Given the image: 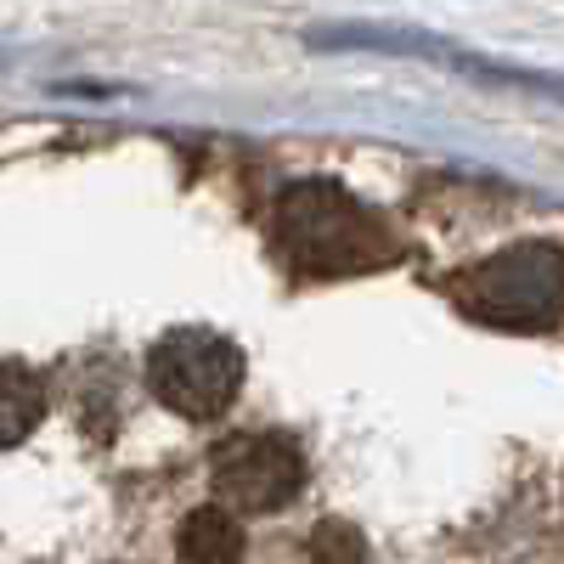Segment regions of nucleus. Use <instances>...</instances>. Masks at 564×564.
I'll use <instances>...</instances> for the list:
<instances>
[{"mask_svg":"<svg viewBox=\"0 0 564 564\" xmlns=\"http://www.w3.org/2000/svg\"><path fill=\"white\" fill-rule=\"evenodd\" d=\"M452 294L502 327H542L564 311V254L547 243L508 249L486 265H475L463 282H452Z\"/></svg>","mask_w":564,"mask_h":564,"instance_id":"nucleus-3","label":"nucleus"},{"mask_svg":"<svg viewBox=\"0 0 564 564\" xmlns=\"http://www.w3.org/2000/svg\"><path fill=\"white\" fill-rule=\"evenodd\" d=\"M215 491L238 508L271 513L282 502H294L305 486V452L289 435H231L209 457Z\"/></svg>","mask_w":564,"mask_h":564,"instance_id":"nucleus-4","label":"nucleus"},{"mask_svg":"<svg viewBox=\"0 0 564 564\" xmlns=\"http://www.w3.org/2000/svg\"><path fill=\"white\" fill-rule=\"evenodd\" d=\"M148 384L181 417H220L243 384V350L209 327H175L148 356Z\"/></svg>","mask_w":564,"mask_h":564,"instance_id":"nucleus-2","label":"nucleus"},{"mask_svg":"<svg viewBox=\"0 0 564 564\" xmlns=\"http://www.w3.org/2000/svg\"><path fill=\"white\" fill-rule=\"evenodd\" d=\"M186 564H243V531L226 508H193L175 536Z\"/></svg>","mask_w":564,"mask_h":564,"instance_id":"nucleus-5","label":"nucleus"},{"mask_svg":"<svg viewBox=\"0 0 564 564\" xmlns=\"http://www.w3.org/2000/svg\"><path fill=\"white\" fill-rule=\"evenodd\" d=\"M45 412V384L29 367L0 361V446H18Z\"/></svg>","mask_w":564,"mask_h":564,"instance_id":"nucleus-6","label":"nucleus"},{"mask_svg":"<svg viewBox=\"0 0 564 564\" xmlns=\"http://www.w3.org/2000/svg\"><path fill=\"white\" fill-rule=\"evenodd\" d=\"M305 558L311 564H367V542L345 520H322L311 531V542H305Z\"/></svg>","mask_w":564,"mask_h":564,"instance_id":"nucleus-7","label":"nucleus"},{"mask_svg":"<svg viewBox=\"0 0 564 564\" xmlns=\"http://www.w3.org/2000/svg\"><path fill=\"white\" fill-rule=\"evenodd\" d=\"M276 238L305 271H356L384 254V231L345 186L300 181L276 198Z\"/></svg>","mask_w":564,"mask_h":564,"instance_id":"nucleus-1","label":"nucleus"}]
</instances>
